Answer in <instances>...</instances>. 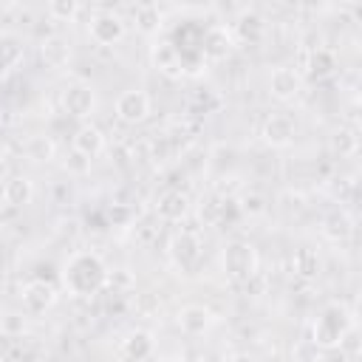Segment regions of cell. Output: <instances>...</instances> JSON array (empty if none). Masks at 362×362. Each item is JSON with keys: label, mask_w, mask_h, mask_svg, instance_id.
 <instances>
[{"label": "cell", "mask_w": 362, "mask_h": 362, "mask_svg": "<svg viewBox=\"0 0 362 362\" xmlns=\"http://www.w3.org/2000/svg\"><path fill=\"white\" fill-rule=\"evenodd\" d=\"M105 280H107V266L96 252L79 249L62 266V286L74 297H93L105 291Z\"/></svg>", "instance_id": "cell-1"}, {"label": "cell", "mask_w": 362, "mask_h": 362, "mask_svg": "<svg viewBox=\"0 0 362 362\" xmlns=\"http://www.w3.org/2000/svg\"><path fill=\"white\" fill-rule=\"evenodd\" d=\"M348 331H354V311L345 303H328L322 305V311L311 325V342L322 351H331V348H339Z\"/></svg>", "instance_id": "cell-2"}, {"label": "cell", "mask_w": 362, "mask_h": 362, "mask_svg": "<svg viewBox=\"0 0 362 362\" xmlns=\"http://www.w3.org/2000/svg\"><path fill=\"white\" fill-rule=\"evenodd\" d=\"M257 249L249 240H229L221 249V269L235 283H249L257 274Z\"/></svg>", "instance_id": "cell-3"}, {"label": "cell", "mask_w": 362, "mask_h": 362, "mask_svg": "<svg viewBox=\"0 0 362 362\" xmlns=\"http://www.w3.org/2000/svg\"><path fill=\"white\" fill-rule=\"evenodd\" d=\"M167 255H170V263L178 272L192 274L204 260V240H201V235L195 229H181V232L173 235Z\"/></svg>", "instance_id": "cell-4"}, {"label": "cell", "mask_w": 362, "mask_h": 362, "mask_svg": "<svg viewBox=\"0 0 362 362\" xmlns=\"http://www.w3.org/2000/svg\"><path fill=\"white\" fill-rule=\"evenodd\" d=\"M88 37L102 45V48H110V45H119L124 37H127V23L122 14L110 11V8H99L90 14L88 20Z\"/></svg>", "instance_id": "cell-5"}, {"label": "cell", "mask_w": 362, "mask_h": 362, "mask_svg": "<svg viewBox=\"0 0 362 362\" xmlns=\"http://www.w3.org/2000/svg\"><path fill=\"white\" fill-rule=\"evenodd\" d=\"M59 102H62V110H65L68 116L88 122V119L93 116V110H96V90H93L90 82H85V79H74V82L65 85Z\"/></svg>", "instance_id": "cell-6"}, {"label": "cell", "mask_w": 362, "mask_h": 362, "mask_svg": "<svg viewBox=\"0 0 362 362\" xmlns=\"http://www.w3.org/2000/svg\"><path fill=\"white\" fill-rule=\"evenodd\" d=\"M57 297H59V294H57V286H54V283H48V280H28V283L23 286V291H20L23 314L40 317V314H45V311L54 308Z\"/></svg>", "instance_id": "cell-7"}, {"label": "cell", "mask_w": 362, "mask_h": 362, "mask_svg": "<svg viewBox=\"0 0 362 362\" xmlns=\"http://www.w3.org/2000/svg\"><path fill=\"white\" fill-rule=\"evenodd\" d=\"M113 110H116V119L122 124H141L150 116V96L141 88H127L116 96Z\"/></svg>", "instance_id": "cell-8"}, {"label": "cell", "mask_w": 362, "mask_h": 362, "mask_svg": "<svg viewBox=\"0 0 362 362\" xmlns=\"http://www.w3.org/2000/svg\"><path fill=\"white\" fill-rule=\"evenodd\" d=\"M150 62H153V68H156L158 74H164V76H170V79H181V76L187 74V59H184L181 48H178L175 42H170V40L153 42V48H150Z\"/></svg>", "instance_id": "cell-9"}, {"label": "cell", "mask_w": 362, "mask_h": 362, "mask_svg": "<svg viewBox=\"0 0 362 362\" xmlns=\"http://www.w3.org/2000/svg\"><path fill=\"white\" fill-rule=\"evenodd\" d=\"M232 48H235V37H232L229 25H209L201 34L198 51H201L204 62H221V59H226L232 54Z\"/></svg>", "instance_id": "cell-10"}, {"label": "cell", "mask_w": 362, "mask_h": 362, "mask_svg": "<svg viewBox=\"0 0 362 362\" xmlns=\"http://www.w3.org/2000/svg\"><path fill=\"white\" fill-rule=\"evenodd\" d=\"M260 139L269 147H288L297 139V122L288 113H272L260 124Z\"/></svg>", "instance_id": "cell-11"}, {"label": "cell", "mask_w": 362, "mask_h": 362, "mask_svg": "<svg viewBox=\"0 0 362 362\" xmlns=\"http://www.w3.org/2000/svg\"><path fill=\"white\" fill-rule=\"evenodd\" d=\"M300 90H303V74L294 65H277L269 74V93L277 102H291L300 96Z\"/></svg>", "instance_id": "cell-12"}, {"label": "cell", "mask_w": 362, "mask_h": 362, "mask_svg": "<svg viewBox=\"0 0 362 362\" xmlns=\"http://www.w3.org/2000/svg\"><path fill=\"white\" fill-rule=\"evenodd\" d=\"M107 147V136L102 133V127H96L93 122H82L76 130H74V139H71V150L82 153L85 158H96L102 156Z\"/></svg>", "instance_id": "cell-13"}, {"label": "cell", "mask_w": 362, "mask_h": 362, "mask_svg": "<svg viewBox=\"0 0 362 362\" xmlns=\"http://www.w3.org/2000/svg\"><path fill=\"white\" fill-rule=\"evenodd\" d=\"M156 218L158 221H167V223H178L189 215V195L181 192V189H164L158 198H156V206H153Z\"/></svg>", "instance_id": "cell-14"}, {"label": "cell", "mask_w": 362, "mask_h": 362, "mask_svg": "<svg viewBox=\"0 0 362 362\" xmlns=\"http://www.w3.org/2000/svg\"><path fill=\"white\" fill-rule=\"evenodd\" d=\"M178 328H181V334H187V337H204L212 325H215V317H212V311L206 308V305H201V303H189V305H184L181 311H178Z\"/></svg>", "instance_id": "cell-15"}, {"label": "cell", "mask_w": 362, "mask_h": 362, "mask_svg": "<svg viewBox=\"0 0 362 362\" xmlns=\"http://www.w3.org/2000/svg\"><path fill=\"white\" fill-rule=\"evenodd\" d=\"M25 59V40L17 31H0V76L17 71Z\"/></svg>", "instance_id": "cell-16"}, {"label": "cell", "mask_w": 362, "mask_h": 362, "mask_svg": "<svg viewBox=\"0 0 362 362\" xmlns=\"http://www.w3.org/2000/svg\"><path fill=\"white\" fill-rule=\"evenodd\" d=\"M153 351H156V339L147 328H136V331L124 334V339L119 342V354L127 362H144L153 356Z\"/></svg>", "instance_id": "cell-17"}, {"label": "cell", "mask_w": 362, "mask_h": 362, "mask_svg": "<svg viewBox=\"0 0 362 362\" xmlns=\"http://www.w3.org/2000/svg\"><path fill=\"white\" fill-rule=\"evenodd\" d=\"M37 48H40V59H42L48 68H54V71L65 68V65L71 62V57H74L71 42H68L65 37H59V34H48V37H42Z\"/></svg>", "instance_id": "cell-18"}, {"label": "cell", "mask_w": 362, "mask_h": 362, "mask_svg": "<svg viewBox=\"0 0 362 362\" xmlns=\"http://www.w3.org/2000/svg\"><path fill=\"white\" fill-rule=\"evenodd\" d=\"M0 195H3V204L11 206V209H23L34 201V181L28 175H8L6 184L0 187Z\"/></svg>", "instance_id": "cell-19"}, {"label": "cell", "mask_w": 362, "mask_h": 362, "mask_svg": "<svg viewBox=\"0 0 362 362\" xmlns=\"http://www.w3.org/2000/svg\"><path fill=\"white\" fill-rule=\"evenodd\" d=\"M337 68V57L331 48L325 45H311L308 51H303V71L314 79H322V76H331Z\"/></svg>", "instance_id": "cell-20"}, {"label": "cell", "mask_w": 362, "mask_h": 362, "mask_svg": "<svg viewBox=\"0 0 362 362\" xmlns=\"http://www.w3.org/2000/svg\"><path fill=\"white\" fill-rule=\"evenodd\" d=\"M320 232H322V238L331 240V243H345V240L354 235V218H351V212H348V209H331V212L322 218Z\"/></svg>", "instance_id": "cell-21"}, {"label": "cell", "mask_w": 362, "mask_h": 362, "mask_svg": "<svg viewBox=\"0 0 362 362\" xmlns=\"http://www.w3.org/2000/svg\"><path fill=\"white\" fill-rule=\"evenodd\" d=\"M229 31H232L235 42H249V45H255V42L263 40L266 23H263L260 14H255V11H243V14L229 25Z\"/></svg>", "instance_id": "cell-22"}, {"label": "cell", "mask_w": 362, "mask_h": 362, "mask_svg": "<svg viewBox=\"0 0 362 362\" xmlns=\"http://www.w3.org/2000/svg\"><path fill=\"white\" fill-rule=\"evenodd\" d=\"M291 272H294V277H300V280H317L320 272H322V257H320V252L311 249V246H300V249L291 255Z\"/></svg>", "instance_id": "cell-23"}, {"label": "cell", "mask_w": 362, "mask_h": 362, "mask_svg": "<svg viewBox=\"0 0 362 362\" xmlns=\"http://www.w3.org/2000/svg\"><path fill=\"white\" fill-rule=\"evenodd\" d=\"M23 153H25V158L34 161V164H48V161L57 158V144H54L51 136H45V133H34V136L25 139Z\"/></svg>", "instance_id": "cell-24"}, {"label": "cell", "mask_w": 362, "mask_h": 362, "mask_svg": "<svg viewBox=\"0 0 362 362\" xmlns=\"http://www.w3.org/2000/svg\"><path fill=\"white\" fill-rule=\"evenodd\" d=\"M232 206V198H223V195H209L206 201H201L198 206V218L204 226H221L226 221V209Z\"/></svg>", "instance_id": "cell-25"}, {"label": "cell", "mask_w": 362, "mask_h": 362, "mask_svg": "<svg viewBox=\"0 0 362 362\" xmlns=\"http://www.w3.org/2000/svg\"><path fill=\"white\" fill-rule=\"evenodd\" d=\"M133 20H136V28H139L141 34H156V31L161 28L164 14H161V8H158L156 3H139V6L133 8Z\"/></svg>", "instance_id": "cell-26"}, {"label": "cell", "mask_w": 362, "mask_h": 362, "mask_svg": "<svg viewBox=\"0 0 362 362\" xmlns=\"http://www.w3.org/2000/svg\"><path fill=\"white\" fill-rule=\"evenodd\" d=\"M331 150H334L339 158H351V156H356V150H359L356 127H339V130L331 136Z\"/></svg>", "instance_id": "cell-27"}, {"label": "cell", "mask_w": 362, "mask_h": 362, "mask_svg": "<svg viewBox=\"0 0 362 362\" xmlns=\"http://www.w3.org/2000/svg\"><path fill=\"white\" fill-rule=\"evenodd\" d=\"M79 11H82V6L76 0H51L45 6L48 20H54V23H74L79 17Z\"/></svg>", "instance_id": "cell-28"}, {"label": "cell", "mask_w": 362, "mask_h": 362, "mask_svg": "<svg viewBox=\"0 0 362 362\" xmlns=\"http://www.w3.org/2000/svg\"><path fill=\"white\" fill-rule=\"evenodd\" d=\"M105 288L113 294H130V291H136V274L130 269H107Z\"/></svg>", "instance_id": "cell-29"}, {"label": "cell", "mask_w": 362, "mask_h": 362, "mask_svg": "<svg viewBox=\"0 0 362 362\" xmlns=\"http://www.w3.org/2000/svg\"><path fill=\"white\" fill-rule=\"evenodd\" d=\"M25 325H28V314H23V311H8L0 317V334H6V337H23Z\"/></svg>", "instance_id": "cell-30"}, {"label": "cell", "mask_w": 362, "mask_h": 362, "mask_svg": "<svg viewBox=\"0 0 362 362\" xmlns=\"http://www.w3.org/2000/svg\"><path fill=\"white\" fill-rule=\"evenodd\" d=\"M133 308H136L139 317H156L161 311V300H158L156 291H139L133 297Z\"/></svg>", "instance_id": "cell-31"}, {"label": "cell", "mask_w": 362, "mask_h": 362, "mask_svg": "<svg viewBox=\"0 0 362 362\" xmlns=\"http://www.w3.org/2000/svg\"><path fill=\"white\" fill-rule=\"evenodd\" d=\"M62 167H65L68 175H88L90 173V158H85L76 150H68L65 158H62Z\"/></svg>", "instance_id": "cell-32"}, {"label": "cell", "mask_w": 362, "mask_h": 362, "mask_svg": "<svg viewBox=\"0 0 362 362\" xmlns=\"http://www.w3.org/2000/svg\"><path fill=\"white\" fill-rule=\"evenodd\" d=\"M240 209L243 212H249V215H260L263 209H266V204H263V198L260 195H243V201H240Z\"/></svg>", "instance_id": "cell-33"}, {"label": "cell", "mask_w": 362, "mask_h": 362, "mask_svg": "<svg viewBox=\"0 0 362 362\" xmlns=\"http://www.w3.org/2000/svg\"><path fill=\"white\" fill-rule=\"evenodd\" d=\"M226 362H260L255 354H249V351H238V354H232Z\"/></svg>", "instance_id": "cell-34"}, {"label": "cell", "mask_w": 362, "mask_h": 362, "mask_svg": "<svg viewBox=\"0 0 362 362\" xmlns=\"http://www.w3.org/2000/svg\"><path fill=\"white\" fill-rule=\"evenodd\" d=\"M6 178H8V158H6V153L0 150V187L6 184Z\"/></svg>", "instance_id": "cell-35"}, {"label": "cell", "mask_w": 362, "mask_h": 362, "mask_svg": "<svg viewBox=\"0 0 362 362\" xmlns=\"http://www.w3.org/2000/svg\"><path fill=\"white\" fill-rule=\"evenodd\" d=\"M204 362H226V359H221V356H209V359H204Z\"/></svg>", "instance_id": "cell-36"}, {"label": "cell", "mask_w": 362, "mask_h": 362, "mask_svg": "<svg viewBox=\"0 0 362 362\" xmlns=\"http://www.w3.org/2000/svg\"><path fill=\"white\" fill-rule=\"evenodd\" d=\"M294 362H297V359H294Z\"/></svg>", "instance_id": "cell-37"}]
</instances>
